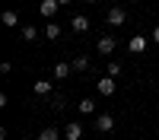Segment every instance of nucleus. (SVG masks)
Instances as JSON below:
<instances>
[{"mask_svg": "<svg viewBox=\"0 0 159 140\" xmlns=\"http://www.w3.org/2000/svg\"><path fill=\"white\" fill-rule=\"evenodd\" d=\"M51 105H54V108H64V96H51Z\"/></svg>", "mask_w": 159, "mask_h": 140, "instance_id": "18", "label": "nucleus"}, {"mask_svg": "<svg viewBox=\"0 0 159 140\" xmlns=\"http://www.w3.org/2000/svg\"><path fill=\"white\" fill-rule=\"evenodd\" d=\"M115 45H118V42H115V35H102L99 42H96V51L105 57V54H111V51H115Z\"/></svg>", "mask_w": 159, "mask_h": 140, "instance_id": "2", "label": "nucleus"}, {"mask_svg": "<svg viewBox=\"0 0 159 140\" xmlns=\"http://www.w3.org/2000/svg\"><path fill=\"white\" fill-rule=\"evenodd\" d=\"M64 137H67V140H80V137H83V124H80V121H70L67 131H64Z\"/></svg>", "mask_w": 159, "mask_h": 140, "instance_id": "10", "label": "nucleus"}, {"mask_svg": "<svg viewBox=\"0 0 159 140\" xmlns=\"http://www.w3.org/2000/svg\"><path fill=\"white\" fill-rule=\"evenodd\" d=\"M111 127H115V118H111L108 111H105V115H96V131H99V134H108Z\"/></svg>", "mask_w": 159, "mask_h": 140, "instance_id": "3", "label": "nucleus"}, {"mask_svg": "<svg viewBox=\"0 0 159 140\" xmlns=\"http://www.w3.org/2000/svg\"><path fill=\"white\" fill-rule=\"evenodd\" d=\"M105 76H111V80H118V76H121V64H118V61H111L108 67H105Z\"/></svg>", "mask_w": 159, "mask_h": 140, "instance_id": "16", "label": "nucleus"}, {"mask_svg": "<svg viewBox=\"0 0 159 140\" xmlns=\"http://www.w3.org/2000/svg\"><path fill=\"white\" fill-rule=\"evenodd\" d=\"M73 70H76V73L89 70V57H86V54H76V57H73Z\"/></svg>", "mask_w": 159, "mask_h": 140, "instance_id": "13", "label": "nucleus"}, {"mask_svg": "<svg viewBox=\"0 0 159 140\" xmlns=\"http://www.w3.org/2000/svg\"><path fill=\"white\" fill-rule=\"evenodd\" d=\"M22 42H35V38H38V29H35V25H22Z\"/></svg>", "mask_w": 159, "mask_h": 140, "instance_id": "15", "label": "nucleus"}, {"mask_svg": "<svg viewBox=\"0 0 159 140\" xmlns=\"http://www.w3.org/2000/svg\"><path fill=\"white\" fill-rule=\"evenodd\" d=\"M0 19H3V25H10V29H13V25H19L16 10H3V13H0Z\"/></svg>", "mask_w": 159, "mask_h": 140, "instance_id": "11", "label": "nucleus"}, {"mask_svg": "<svg viewBox=\"0 0 159 140\" xmlns=\"http://www.w3.org/2000/svg\"><path fill=\"white\" fill-rule=\"evenodd\" d=\"M80 115H96V102L92 99H80Z\"/></svg>", "mask_w": 159, "mask_h": 140, "instance_id": "14", "label": "nucleus"}, {"mask_svg": "<svg viewBox=\"0 0 159 140\" xmlns=\"http://www.w3.org/2000/svg\"><path fill=\"white\" fill-rule=\"evenodd\" d=\"M105 19H108V25H124V22H127V13H124L121 7H111Z\"/></svg>", "mask_w": 159, "mask_h": 140, "instance_id": "5", "label": "nucleus"}, {"mask_svg": "<svg viewBox=\"0 0 159 140\" xmlns=\"http://www.w3.org/2000/svg\"><path fill=\"white\" fill-rule=\"evenodd\" d=\"M73 73V61H57L54 64V80H67Z\"/></svg>", "mask_w": 159, "mask_h": 140, "instance_id": "4", "label": "nucleus"}, {"mask_svg": "<svg viewBox=\"0 0 159 140\" xmlns=\"http://www.w3.org/2000/svg\"><path fill=\"white\" fill-rule=\"evenodd\" d=\"M57 3H61V7H67V3H70V0H57Z\"/></svg>", "mask_w": 159, "mask_h": 140, "instance_id": "20", "label": "nucleus"}, {"mask_svg": "<svg viewBox=\"0 0 159 140\" xmlns=\"http://www.w3.org/2000/svg\"><path fill=\"white\" fill-rule=\"evenodd\" d=\"M45 38H48V42L61 38V25H57V22H48V25H45Z\"/></svg>", "mask_w": 159, "mask_h": 140, "instance_id": "12", "label": "nucleus"}, {"mask_svg": "<svg viewBox=\"0 0 159 140\" xmlns=\"http://www.w3.org/2000/svg\"><path fill=\"white\" fill-rule=\"evenodd\" d=\"M127 48H130V54H140V51H147V35H134L127 42Z\"/></svg>", "mask_w": 159, "mask_h": 140, "instance_id": "8", "label": "nucleus"}, {"mask_svg": "<svg viewBox=\"0 0 159 140\" xmlns=\"http://www.w3.org/2000/svg\"><path fill=\"white\" fill-rule=\"evenodd\" d=\"M86 3H99V0H86Z\"/></svg>", "mask_w": 159, "mask_h": 140, "instance_id": "21", "label": "nucleus"}, {"mask_svg": "<svg viewBox=\"0 0 159 140\" xmlns=\"http://www.w3.org/2000/svg\"><path fill=\"white\" fill-rule=\"evenodd\" d=\"M96 89H99V96H115L118 83L111 80V76H99V80H96Z\"/></svg>", "mask_w": 159, "mask_h": 140, "instance_id": "1", "label": "nucleus"}, {"mask_svg": "<svg viewBox=\"0 0 159 140\" xmlns=\"http://www.w3.org/2000/svg\"><path fill=\"white\" fill-rule=\"evenodd\" d=\"M51 89H54L51 80H35V83H32V93H35V96H51Z\"/></svg>", "mask_w": 159, "mask_h": 140, "instance_id": "7", "label": "nucleus"}, {"mask_svg": "<svg viewBox=\"0 0 159 140\" xmlns=\"http://www.w3.org/2000/svg\"><path fill=\"white\" fill-rule=\"evenodd\" d=\"M61 10V3H57V0H42V7H38V13H42V16H54V13Z\"/></svg>", "mask_w": 159, "mask_h": 140, "instance_id": "9", "label": "nucleus"}, {"mask_svg": "<svg viewBox=\"0 0 159 140\" xmlns=\"http://www.w3.org/2000/svg\"><path fill=\"white\" fill-rule=\"evenodd\" d=\"M38 140H61V134L54 131V127H45V131L38 134Z\"/></svg>", "mask_w": 159, "mask_h": 140, "instance_id": "17", "label": "nucleus"}, {"mask_svg": "<svg viewBox=\"0 0 159 140\" xmlns=\"http://www.w3.org/2000/svg\"><path fill=\"white\" fill-rule=\"evenodd\" d=\"M70 29H73L76 35H83V32H89V19L83 16V13H80V16H73V19H70Z\"/></svg>", "mask_w": 159, "mask_h": 140, "instance_id": "6", "label": "nucleus"}, {"mask_svg": "<svg viewBox=\"0 0 159 140\" xmlns=\"http://www.w3.org/2000/svg\"><path fill=\"white\" fill-rule=\"evenodd\" d=\"M150 38H153V42H156V45H159V25H156V29H153V32H150Z\"/></svg>", "mask_w": 159, "mask_h": 140, "instance_id": "19", "label": "nucleus"}, {"mask_svg": "<svg viewBox=\"0 0 159 140\" xmlns=\"http://www.w3.org/2000/svg\"><path fill=\"white\" fill-rule=\"evenodd\" d=\"M134 3H137V0H134Z\"/></svg>", "mask_w": 159, "mask_h": 140, "instance_id": "22", "label": "nucleus"}]
</instances>
